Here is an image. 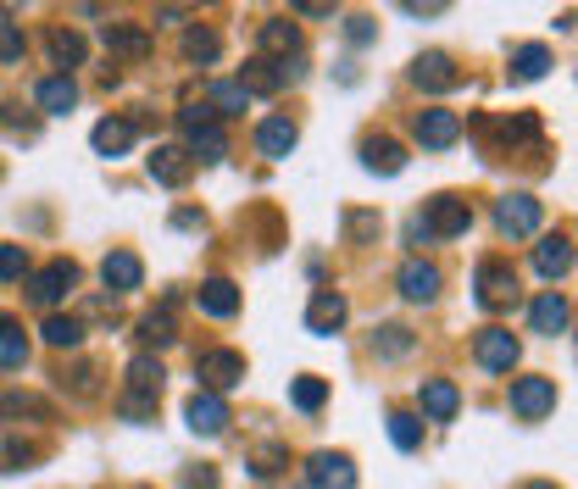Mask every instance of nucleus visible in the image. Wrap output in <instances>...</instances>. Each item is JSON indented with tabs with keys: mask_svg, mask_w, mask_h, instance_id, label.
Wrapping results in <instances>:
<instances>
[{
	"mask_svg": "<svg viewBox=\"0 0 578 489\" xmlns=\"http://www.w3.org/2000/svg\"><path fill=\"white\" fill-rule=\"evenodd\" d=\"M417 145L423 151H450L456 140H462V118L456 112H445V106H428V112H417Z\"/></svg>",
	"mask_w": 578,
	"mask_h": 489,
	"instance_id": "12",
	"label": "nucleus"
},
{
	"mask_svg": "<svg viewBox=\"0 0 578 489\" xmlns=\"http://www.w3.org/2000/svg\"><path fill=\"white\" fill-rule=\"evenodd\" d=\"M567 323H572V306H567L556 289H545V295L528 306V328H534V334H545V339H556Z\"/></svg>",
	"mask_w": 578,
	"mask_h": 489,
	"instance_id": "19",
	"label": "nucleus"
},
{
	"mask_svg": "<svg viewBox=\"0 0 578 489\" xmlns=\"http://www.w3.org/2000/svg\"><path fill=\"white\" fill-rule=\"evenodd\" d=\"M217 51H223V40H217V29H206V23H195V29H184V57H190V62H201V68H212V62H217Z\"/></svg>",
	"mask_w": 578,
	"mask_h": 489,
	"instance_id": "33",
	"label": "nucleus"
},
{
	"mask_svg": "<svg viewBox=\"0 0 578 489\" xmlns=\"http://www.w3.org/2000/svg\"><path fill=\"white\" fill-rule=\"evenodd\" d=\"M473 356H478V367H489V373H511L517 356H523V339H517L511 328H484L478 345H473Z\"/></svg>",
	"mask_w": 578,
	"mask_h": 489,
	"instance_id": "10",
	"label": "nucleus"
},
{
	"mask_svg": "<svg viewBox=\"0 0 578 489\" xmlns=\"http://www.w3.org/2000/svg\"><path fill=\"white\" fill-rule=\"evenodd\" d=\"M345 317H351V300H345L339 289H317V295H312V306H306V328H312L317 339L339 334V328H345Z\"/></svg>",
	"mask_w": 578,
	"mask_h": 489,
	"instance_id": "14",
	"label": "nucleus"
},
{
	"mask_svg": "<svg viewBox=\"0 0 578 489\" xmlns=\"http://www.w3.org/2000/svg\"><path fill=\"white\" fill-rule=\"evenodd\" d=\"M389 439H395L400 450H417V445H423V417H417V411H389Z\"/></svg>",
	"mask_w": 578,
	"mask_h": 489,
	"instance_id": "39",
	"label": "nucleus"
},
{
	"mask_svg": "<svg viewBox=\"0 0 578 489\" xmlns=\"http://www.w3.org/2000/svg\"><path fill=\"white\" fill-rule=\"evenodd\" d=\"M29 461H40V445H29V439H0V472H23Z\"/></svg>",
	"mask_w": 578,
	"mask_h": 489,
	"instance_id": "40",
	"label": "nucleus"
},
{
	"mask_svg": "<svg viewBox=\"0 0 578 489\" xmlns=\"http://www.w3.org/2000/svg\"><path fill=\"white\" fill-rule=\"evenodd\" d=\"M500 140H506V145H534V140H539V118H534V112L506 118V123H500Z\"/></svg>",
	"mask_w": 578,
	"mask_h": 489,
	"instance_id": "41",
	"label": "nucleus"
},
{
	"mask_svg": "<svg viewBox=\"0 0 578 489\" xmlns=\"http://www.w3.org/2000/svg\"><path fill=\"white\" fill-rule=\"evenodd\" d=\"M534 267H539V278H561L572 267V240L567 234H545L534 245Z\"/></svg>",
	"mask_w": 578,
	"mask_h": 489,
	"instance_id": "26",
	"label": "nucleus"
},
{
	"mask_svg": "<svg viewBox=\"0 0 578 489\" xmlns=\"http://www.w3.org/2000/svg\"><path fill=\"white\" fill-rule=\"evenodd\" d=\"M290 400H295V411H323V400H328V384L317 378V373H301L295 384H290Z\"/></svg>",
	"mask_w": 578,
	"mask_h": 489,
	"instance_id": "35",
	"label": "nucleus"
},
{
	"mask_svg": "<svg viewBox=\"0 0 578 489\" xmlns=\"http://www.w3.org/2000/svg\"><path fill=\"white\" fill-rule=\"evenodd\" d=\"M184 422H190V434L217 439V434L229 428V400H223V395H212V389H195V395H190V406H184Z\"/></svg>",
	"mask_w": 578,
	"mask_h": 489,
	"instance_id": "11",
	"label": "nucleus"
},
{
	"mask_svg": "<svg viewBox=\"0 0 578 489\" xmlns=\"http://www.w3.org/2000/svg\"><path fill=\"white\" fill-rule=\"evenodd\" d=\"M290 79H284V62H267V57H251L245 73H240V90L245 95H278Z\"/></svg>",
	"mask_w": 578,
	"mask_h": 489,
	"instance_id": "22",
	"label": "nucleus"
},
{
	"mask_svg": "<svg viewBox=\"0 0 578 489\" xmlns=\"http://www.w3.org/2000/svg\"><path fill=\"white\" fill-rule=\"evenodd\" d=\"M34 101H40L45 118H68V112L79 106V84H73L68 73H57V79H45V84L34 90Z\"/></svg>",
	"mask_w": 578,
	"mask_h": 489,
	"instance_id": "25",
	"label": "nucleus"
},
{
	"mask_svg": "<svg viewBox=\"0 0 578 489\" xmlns=\"http://www.w3.org/2000/svg\"><path fill=\"white\" fill-rule=\"evenodd\" d=\"M45 345H57V350H79L84 345V323L79 317H45Z\"/></svg>",
	"mask_w": 578,
	"mask_h": 489,
	"instance_id": "36",
	"label": "nucleus"
},
{
	"mask_svg": "<svg viewBox=\"0 0 578 489\" xmlns=\"http://www.w3.org/2000/svg\"><path fill=\"white\" fill-rule=\"evenodd\" d=\"M523 489H556V483H545V478H534V483H523Z\"/></svg>",
	"mask_w": 578,
	"mask_h": 489,
	"instance_id": "49",
	"label": "nucleus"
},
{
	"mask_svg": "<svg viewBox=\"0 0 578 489\" xmlns=\"http://www.w3.org/2000/svg\"><path fill=\"white\" fill-rule=\"evenodd\" d=\"M345 34H351V45H373V40H378V23H373V18H351Z\"/></svg>",
	"mask_w": 578,
	"mask_h": 489,
	"instance_id": "45",
	"label": "nucleus"
},
{
	"mask_svg": "<svg viewBox=\"0 0 578 489\" xmlns=\"http://www.w3.org/2000/svg\"><path fill=\"white\" fill-rule=\"evenodd\" d=\"M511 411H517L523 422H539V417H550V411H556V378H545V373L511 378Z\"/></svg>",
	"mask_w": 578,
	"mask_h": 489,
	"instance_id": "6",
	"label": "nucleus"
},
{
	"mask_svg": "<svg viewBox=\"0 0 578 489\" xmlns=\"http://www.w3.org/2000/svg\"><path fill=\"white\" fill-rule=\"evenodd\" d=\"M206 106H212V112H217V123H223V118H240V112L251 106V95L240 90V79H217V84L206 90Z\"/></svg>",
	"mask_w": 578,
	"mask_h": 489,
	"instance_id": "30",
	"label": "nucleus"
},
{
	"mask_svg": "<svg viewBox=\"0 0 578 489\" xmlns=\"http://www.w3.org/2000/svg\"><path fill=\"white\" fill-rule=\"evenodd\" d=\"M295 12H301V18H328L334 7H323V0H301V7H295Z\"/></svg>",
	"mask_w": 578,
	"mask_h": 489,
	"instance_id": "48",
	"label": "nucleus"
},
{
	"mask_svg": "<svg viewBox=\"0 0 578 489\" xmlns=\"http://www.w3.org/2000/svg\"><path fill=\"white\" fill-rule=\"evenodd\" d=\"M29 361V334H23V323L12 317V312H0V367H23Z\"/></svg>",
	"mask_w": 578,
	"mask_h": 489,
	"instance_id": "29",
	"label": "nucleus"
},
{
	"mask_svg": "<svg viewBox=\"0 0 578 489\" xmlns=\"http://www.w3.org/2000/svg\"><path fill=\"white\" fill-rule=\"evenodd\" d=\"M295 145H301V129H295L290 118H262V123H256V151H262L267 162H284Z\"/></svg>",
	"mask_w": 578,
	"mask_h": 489,
	"instance_id": "17",
	"label": "nucleus"
},
{
	"mask_svg": "<svg viewBox=\"0 0 578 489\" xmlns=\"http://www.w3.org/2000/svg\"><path fill=\"white\" fill-rule=\"evenodd\" d=\"M179 134L190 140V162H223L229 156V134H223L212 106H184L179 112Z\"/></svg>",
	"mask_w": 578,
	"mask_h": 489,
	"instance_id": "2",
	"label": "nucleus"
},
{
	"mask_svg": "<svg viewBox=\"0 0 578 489\" xmlns=\"http://www.w3.org/2000/svg\"><path fill=\"white\" fill-rule=\"evenodd\" d=\"M400 295H406V300H417V306H428V300L439 295V267L412 256V262L400 267Z\"/></svg>",
	"mask_w": 578,
	"mask_h": 489,
	"instance_id": "24",
	"label": "nucleus"
},
{
	"mask_svg": "<svg viewBox=\"0 0 578 489\" xmlns=\"http://www.w3.org/2000/svg\"><path fill=\"white\" fill-rule=\"evenodd\" d=\"M195 300H201L206 317H234V312H240V289H234L229 278H206V284L195 289Z\"/></svg>",
	"mask_w": 578,
	"mask_h": 489,
	"instance_id": "28",
	"label": "nucleus"
},
{
	"mask_svg": "<svg viewBox=\"0 0 578 489\" xmlns=\"http://www.w3.org/2000/svg\"><path fill=\"white\" fill-rule=\"evenodd\" d=\"M256 45H262V57L273 62V57H301V29L290 23V18H273V23H262V34H256Z\"/></svg>",
	"mask_w": 578,
	"mask_h": 489,
	"instance_id": "21",
	"label": "nucleus"
},
{
	"mask_svg": "<svg viewBox=\"0 0 578 489\" xmlns=\"http://www.w3.org/2000/svg\"><path fill=\"white\" fill-rule=\"evenodd\" d=\"M51 57H57V68H79V62L90 57V45H84V34L57 29V34H51Z\"/></svg>",
	"mask_w": 578,
	"mask_h": 489,
	"instance_id": "38",
	"label": "nucleus"
},
{
	"mask_svg": "<svg viewBox=\"0 0 578 489\" xmlns=\"http://www.w3.org/2000/svg\"><path fill=\"white\" fill-rule=\"evenodd\" d=\"M195 378H201V389L223 395V389H234L245 378V356L240 350H201L195 356Z\"/></svg>",
	"mask_w": 578,
	"mask_h": 489,
	"instance_id": "7",
	"label": "nucleus"
},
{
	"mask_svg": "<svg viewBox=\"0 0 578 489\" xmlns=\"http://www.w3.org/2000/svg\"><path fill=\"white\" fill-rule=\"evenodd\" d=\"M539 223H545V206L534 195H500L495 201V228L506 240H528V234H539Z\"/></svg>",
	"mask_w": 578,
	"mask_h": 489,
	"instance_id": "5",
	"label": "nucleus"
},
{
	"mask_svg": "<svg viewBox=\"0 0 578 489\" xmlns=\"http://www.w3.org/2000/svg\"><path fill=\"white\" fill-rule=\"evenodd\" d=\"M473 289H478V306H484V312H506V306L517 300V273H511V262L484 256V262H478Z\"/></svg>",
	"mask_w": 578,
	"mask_h": 489,
	"instance_id": "4",
	"label": "nucleus"
},
{
	"mask_svg": "<svg viewBox=\"0 0 578 489\" xmlns=\"http://www.w3.org/2000/svg\"><path fill=\"white\" fill-rule=\"evenodd\" d=\"M306 483L312 489H356V467L345 450H312L306 456Z\"/></svg>",
	"mask_w": 578,
	"mask_h": 489,
	"instance_id": "8",
	"label": "nucleus"
},
{
	"mask_svg": "<svg viewBox=\"0 0 578 489\" xmlns=\"http://www.w3.org/2000/svg\"><path fill=\"white\" fill-rule=\"evenodd\" d=\"M412 84H417V90L445 95V90H456V84H462V73H456V62H450L445 51H423V57L412 62Z\"/></svg>",
	"mask_w": 578,
	"mask_h": 489,
	"instance_id": "15",
	"label": "nucleus"
},
{
	"mask_svg": "<svg viewBox=\"0 0 578 489\" xmlns=\"http://www.w3.org/2000/svg\"><path fill=\"white\" fill-rule=\"evenodd\" d=\"M417 406H423L428 422H450V417L462 411V389H456L450 378H428V384L417 389Z\"/></svg>",
	"mask_w": 578,
	"mask_h": 489,
	"instance_id": "18",
	"label": "nucleus"
},
{
	"mask_svg": "<svg viewBox=\"0 0 578 489\" xmlns=\"http://www.w3.org/2000/svg\"><path fill=\"white\" fill-rule=\"evenodd\" d=\"M101 40H107V51L123 57V62H145V57H151V29H145V23H107Z\"/></svg>",
	"mask_w": 578,
	"mask_h": 489,
	"instance_id": "16",
	"label": "nucleus"
},
{
	"mask_svg": "<svg viewBox=\"0 0 578 489\" xmlns=\"http://www.w3.org/2000/svg\"><path fill=\"white\" fill-rule=\"evenodd\" d=\"M90 145H95L101 156H123V151L134 145V123H129V118H101L95 134H90Z\"/></svg>",
	"mask_w": 578,
	"mask_h": 489,
	"instance_id": "27",
	"label": "nucleus"
},
{
	"mask_svg": "<svg viewBox=\"0 0 578 489\" xmlns=\"http://www.w3.org/2000/svg\"><path fill=\"white\" fill-rule=\"evenodd\" d=\"M0 62H23V29L0 23Z\"/></svg>",
	"mask_w": 578,
	"mask_h": 489,
	"instance_id": "44",
	"label": "nucleus"
},
{
	"mask_svg": "<svg viewBox=\"0 0 578 489\" xmlns=\"http://www.w3.org/2000/svg\"><path fill=\"white\" fill-rule=\"evenodd\" d=\"M362 167H367V173H384V179H395V173L406 167V145H400V140H389V134H378V140H362Z\"/></svg>",
	"mask_w": 578,
	"mask_h": 489,
	"instance_id": "20",
	"label": "nucleus"
},
{
	"mask_svg": "<svg viewBox=\"0 0 578 489\" xmlns=\"http://www.w3.org/2000/svg\"><path fill=\"white\" fill-rule=\"evenodd\" d=\"M473 228V206L462 201V195H434L428 206H423V217L412 223V245L417 240H456V234H467Z\"/></svg>",
	"mask_w": 578,
	"mask_h": 489,
	"instance_id": "3",
	"label": "nucleus"
},
{
	"mask_svg": "<svg viewBox=\"0 0 578 489\" xmlns=\"http://www.w3.org/2000/svg\"><path fill=\"white\" fill-rule=\"evenodd\" d=\"M162 384H168V367H162L151 350L134 356V361H129V389H123L118 411H123L129 422H151V417H156V400H162Z\"/></svg>",
	"mask_w": 578,
	"mask_h": 489,
	"instance_id": "1",
	"label": "nucleus"
},
{
	"mask_svg": "<svg viewBox=\"0 0 578 489\" xmlns=\"http://www.w3.org/2000/svg\"><path fill=\"white\" fill-rule=\"evenodd\" d=\"M145 167H151V179H156L162 190H184V184L195 179V162H190V151H184V145H156Z\"/></svg>",
	"mask_w": 578,
	"mask_h": 489,
	"instance_id": "13",
	"label": "nucleus"
},
{
	"mask_svg": "<svg viewBox=\"0 0 578 489\" xmlns=\"http://www.w3.org/2000/svg\"><path fill=\"white\" fill-rule=\"evenodd\" d=\"M345 228H351L356 240H367V234H378V217H367V212H345Z\"/></svg>",
	"mask_w": 578,
	"mask_h": 489,
	"instance_id": "46",
	"label": "nucleus"
},
{
	"mask_svg": "<svg viewBox=\"0 0 578 489\" xmlns=\"http://www.w3.org/2000/svg\"><path fill=\"white\" fill-rule=\"evenodd\" d=\"M179 339V328H173V306H162V312H151V317H140V345H173Z\"/></svg>",
	"mask_w": 578,
	"mask_h": 489,
	"instance_id": "37",
	"label": "nucleus"
},
{
	"mask_svg": "<svg viewBox=\"0 0 578 489\" xmlns=\"http://www.w3.org/2000/svg\"><path fill=\"white\" fill-rule=\"evenodd\" d=\"M184 489H217V472L212 467H190L184 472Z\"/></svg>",
	"mask_w": 578,
	"mask_h": 489,
	"instance_id": "47",
	"label": "nucleus"
},
{
	"mask_svg": "<svg viewBox=\"0 0 578 489\" xmlns=\"http://www.w3.org/2000/svg\"><path fill=\"white\" fill-rule=\"evenodd\" d=\"M412 345H417V334H412L406 323H384V328L373 334V350H378L384 361H400V356H412Z\"/></svg>",
	"mask_w": 578,
	"mask_h": 489,
	"instance_id": "32",
	"label": "nucleus"
},
{
	"mask_svg": "<svg viewBox=\"0 0 578 489\" xmlns=\"http://www.w3.org/2000/svg\"><path fill=\"white\" fill-rule=\"evenodd\" d=\"M29 278V251L23 245H0V284Z\"/></svg>",
	"mask_w": 578,
	"mask_h": 489,
	"instance_id": "42",
	"label": "nucleus"
},
{
	"mask_svg": "<svg viewBox=\"0 0 578 489\" xmlns=\"http://www.w3.org/2000/svg\"><path fill=\"white\" fill-rule=\"evenodd\" d=\"M290 456H284V445H262L256 456H251V472L256 478H278V467H284Z\"/></svg>",
	"mask_w": 578,
	"mask_h": 489,
	"instance_id": "43",
	"label": "nucleus"
},
{
	"mask_svg": "<svg viewBox=\"0 0 578 489\" xmlns=\"http://www.w3.org/2000/svg\"><path fill=\"white\" fill-rule=\"evenodd\" d=\"M550 73V51L545 45H517L511 51V79L517 84H534V79H545Z\"/></svg>",
	"mask_w": 578,
	"mask_h": 489,
	"instance_id": "31",
	"label": "nucleus"
},
{
	"mask_svg": "<svg viewBox=\"0 0 578 489\" xmlns=\"http://www.w3.org/2000/svg\"><path fill=\"white\" fill-rule=\"evenodd\" d=\"M101 278H107V289L129 295V289H140V278H145V262H140L134 251H112V256L101 262Z\"/></svg>",
	"mask_w": 578,
	"mask_h": 489,
	"instance_id": "23",
	"label": "nucleus"
},
{
	"mask_svg": "<svg viewBox=\"0 0 578 489\" xmlns=\"http://www.w3.org/2000/svg\"><path fill=\"white\" fill-rule=\"evenodd\" d=\"M0 417H40V422H51V400H40L29 389H7V395H0Z\"/></svg>",
	"mask_w": 578,
	"mask_h": 489,
	"instance_id": "34",
	"label": "nucleus"
},
{
	"mask_svg": "<svg viewBox=\"0 0 578 489\" xmlns=\"http://www.w3.org/2000/svg\"><path fill=\"white\" fill-rule=\"evenodd\" d=\"M73 289H79V262H51V267L29 273V295H34L40 306H57V300H68Z\"/></svg>",
	"mask_w": 578,
	"mask_h": 489,
	"instance_id": "9",
	"label": "nucleus"
}]
</instances>
